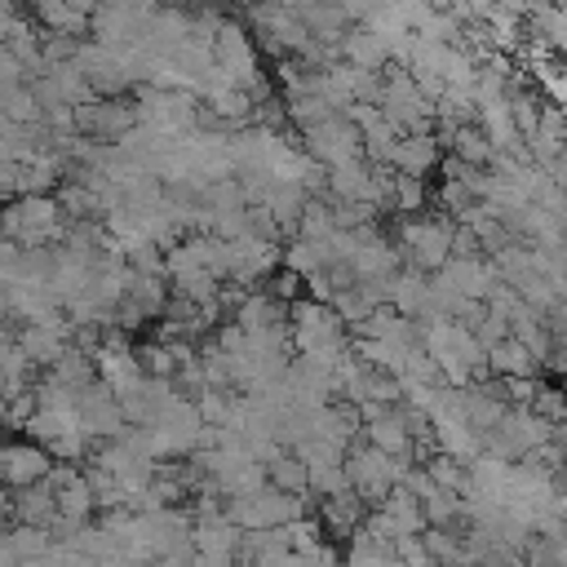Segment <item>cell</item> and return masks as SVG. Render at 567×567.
<instances>
[{
  "mask_svg": "<svg viewBox=\"0 0 567 567\" xmlns=\"http://www.w3.org/2000/svg\"><path fill=\"white\" fill-rule=\"evenodd\" d=\"M452 235H456L452 217H408L399 226V235H394V248H399L403 266L439 275L452 261Z\"/></svg>",
  "mask_w": 567,
  "mask_h": 567,
  "instance_id": "cell-2",
  "label": "cell"
},
{
  "mask_svg": "<svg viewBox=\"0 0 567 567\" xmlns=\"http://www.w3.org/2000/svg\"><path fill=\"white\" fill-rule=\"evenodd\" d=\"M310 492H279V487H261V492H248V496H226V518L244 532H266V527H288L297 518H310V505H306Z\"/></svg>",
  "mask_w": 567,
  "mask_h": 567,
  "instance_id": "cell-1",
  "label": "cell"
},
{
  "mask_svg": "<svg viewBox=\"0 0 567 567\" xmlns=\"http://www.w3.org/2000/svg\"><path fill=\"white\" fill-rule=\"evenodd\" d=\"M230 244V275L235 284H257V279H270V270L279 266V244L275 239H261V235H239V239H226Z\"/></svg>",
  "mask_w": 567,
  "mask_h": 567,
  "instance_id": "cell-8",
  "label": "cell"
},
{
  "mask_svg": "<svg viewBox=\"0 0 567 567\" xmlns=\"http://www.w3.org/2000/svg\"><path fill=\"white\" fill-rule=\"evenodd\" d=\"M509 111H514V124H518V133H523V137H532V133H536V124H540V115H545L540 97H536V93H527V89H514V93H509Z\"/></svg>",
  "mask_w": 567,
  "mask_h": 567,
  "instance_id": "cell-25",
  "label": "cell"
},
{
  "mask_svg": "<svg viewBox=\"0 0 567 567\" xmlns=\"http://www.w3.org/2000/svg\"><path fill=\"white\" fill-rule=\"evenodd\" d=\"M31 22H40V31H53V35H93V18L75 13L66 0H35Z\"/></svg>",
  "mask_w": 567,
  "mask_h": 567,
  "instance_id": "cell-14",
  "label": "cell"
},
{
  "mask_svg": "<svg viewBox=\"0 0 567 567\" xmlns=\"http://www.w3.org/2000/svg\"><path fill=\"white\" fill-rule=\"evenodd\" d=\"M53 470H58V456H53L49 447H40L35 439H27V443L13 439V443L4 447V456H0V474H4V487H9V492L44 483Z\"/></svg>",
  "mask_w": 567,
  "mask_h": 567,
  "instance_id": "cell-7",
  "label": "cell"
},
{
  "mask_svg": "<svg viewBox=\"0 0 567 567\" xmlns=\"http://www.w3.org/2000/svg\"><path fill=\"white\" fill-rule=\"evenodd\" d=\"M487 363H492V372L501 377V381H518V377H536V368H540V359L523 346V341H501L496 350H487Z\"/></svg>",
  "mask_w": 567,
  "mask_h": 567,
  "instance_id": "cell-16",
  "label": "cell"
},
{
  "mask_svg": "<svg viewBox=\"0 0 567 567\" xmlns=\"http://www.w3.org/2000/svg\"><path fill=\"white\" fill-rule=\"evenodd\" d=\"M408 465H412V461H394V456H385V452L372 447V443H354V447L346 452V478H350V487H354L372 509L403 483Z\"/></svg>",
  "mask_w": 567,
  "mask_h": 567,
  "instance_id": "cell-3",
  "label": "cell"
},
{
  "mask_svg": "<svg viewBox=\"0 0 567 567\" xmlns=\"http://www.w3.org/2000/svg\"><path fill=\"white\" fill-rule=\"evenodd\" d=\"M301 284H306V279H301L297 270H288V266H284L279 275H270V279H266V292H270V297H279V301H288V306H297V301H301V297H297V292H301Z\"/></svg>",
  "mask_w": 567,
  "mask_h": 567,
  "instance_id": "cell-29",
  "label": "cell"
},
{
  "mask_svg": "<svg viewBox=\"0 0 567 567\" xmlns=\"http://www.w3.org/2000/svg\"><path fill=\"white\" fill-rule=\"evenodd\" d=\"M394 208L399 213H421L425 208V177L394 173Z\"/></svg>",
  "mask_w": 567,
  "mask_h": 567,
  "instance_id": "cell-26",
  "label": "cell"
},
{
  "mask_svg": "<svg viewBox=\"0 0 567 567\" xmlns=\"http://www.w3.org/2000/svg\"><path fill=\"white\" fill-rule=\"evenodd\" d=\"M425 470H430V478H434L439 487H447V492H465V483H470V465L456 461V456H447V452H434V456L425 461Z\"/></svg>",
  "mask_w": 567,
  "mask_h": 567,
  "instance_id": "cell-24",
  "label": "cell"
},
{
  "mask_svg": "<svg viewBox=\"0 0 567 567\" xmlns=\"http://www.w3.org/2000/svg\"><path fill=\"white\" fill-rule=\"evenodd\" d=\"M439 204H443V213L461 217L470 204H478V195L470 190V182H461V177H443V186H439Z\"/></svg>",
  "mask_w": 567,
  "mask_h": 567,
  "instance_id": "cell-27",
  "label": "cell"
},
{
  "mask_svg": "<svg viewBox=\"0 0 567 567\" xmlns=\"http://www.w3.org/2000/svg\"><path fill=\"white\" fill-rule=\"evenodd\" d=\"M284 266L297 270L301 279L328 275V270L337 266V257H332V239H301V235H292L288 248H284Z\"/></svg>",
  "mask_w": 567,
  "mask_h": 567,
  "instance_id": "cell-12",
  "label": "cell"
},
{
  "mask_svg": "<svg viewBox=\"0 0 567 567\" xmlns=\"http://www.w3.org/2000/svg\"><path fill=\"white\" fill-rule=\"evenodd\" d=\"M66 4H71L75 13H84V18H93V13L102 9V0H66Z\"/></svg>",
  "mask_w": 567,
  "mask_h": 567,
  "instance_id": "cell-34",
  "label": "cell"
},
{
  "mask_svg": "<svg viewBox=\"0 0 567 567\" xmlns=\"http://www.w3.org/2000/svg\"><path fill=\"white\" fill-rule=\"evenodd\" d=\"M49 549H53V532H49V527L13 523V527L4 532V554L22 558V563H31V558H40V554H49Z\"/></svg>",
  "mask_w": 567,
  "mask_h": 567,
  "instance_id": "cell-21",
  "label": "cell"
},
{
  "mask_svg": "<svg viewBox=\"0 0 567 567\" xmlns=\"http://www.w3.org/2000/svg\"><path fill=\"white\" fill-rule=\"evenodd\" d=\"M439 159H443V142L434 133H403L394 146V173L425 177L439 168Z\"/></svg>",
  "mask_w": 567,
  "mask_h": 567,
  "instance_id": "cell-11",
  "label": "cell"
},
{
  "mask_svg": "<svg viewBox=\"0 0 567 567\" xmlns=\"http://www.w3.org/2000/svg\"><path fill=\"white\" fill-rule=\"evenodd\" d=\"M328 80L350 97V102H377L381 97V75L368 71V66H354V62H337L328 71Z\"/></svg>",
  "mask_w": 567,
  "mask_h": 567,
  "instance_id": "cell-17",
  "label": "cell"
},
{
  "mask_svg": "<svg viewBox=\"0 0 567 567\" xmlns=\"http://www.w3.org/2000/svg\"><path fill=\"white\" fill-rule=\"evenodd\" d=\"M394 554H399L408 567H439V563H434V554L425 549V536H421V532L399 536V540H394Z\"/></svg>",
  "mask_w": 567,
  "mask_h": 567,
  "instance_id": "cell-28",
  "label": "cell"
},
{
  "mask_svg": "<svg viewBox=\"0 0 567 567\" xmlns=\"http://www.w3.org/2000/svg\"><path fill=\"white\" fill-rule=\"evenodd\" d=\"M425 549L434 554L439 567H470V549H465V532L456 527H425Z\"/></svg>",
  "mask_w": 567,
  "mask_h": 567,
  "instance_id": "cell-19",
  "label": "cell"
},
{
  "mask_svg": "<svg viewBox=\"0 0 567 567\" xmlns=\"http://www.w3.org/2000/svg\"><path fill=\"white\" fill-rule=\"evenodd\" d=\"M377 106L394 120L399 133H434V102L416 89L408 66H390V75L381 80V97Z\"/></svg>",
  "mask_w": 567,
  "mask_h": 567,
  "instance_id": "cell-4",
  "label": "cell"
},
{
  "mask_svg": "<svg viewBox=\"0 0 567 567\" xmlns=\"http://www.w3.org/2000/svg\"><path fill=\"white\" fill-rule=\"evenodd\" d=\"M301 151L319 164V168H341V164H354L363 159V133L350 115H332L315 128L301 133Z\"/></svg>",
  "mask_w": 567,
  "mask_h": 567,
  "instance_id": "cell-5",
  "label": "cell"
},
{
  "mask_svg": "<svg viewBox=\"0 0 567 567\" xmlns=\"http://www.w3.org/2000/svg\"><path fill=\"white\" fill-rule=\"evenodd\" d=\"M474 337L483 341V350H496L501 341H509V319H496V315L487 310V319L474 328Z\"/></svg>",
  "mask_w": 567,
  "mask_h": 567,
  "instance_id": "cell-31",
  "label": "cell"
},
{
  "mask_svg": "<svg viewBox=\"0 0 567 567\" xmlns=\"http://www.w3.org/2000/svg\"><path fill=\"white\" fill-rule=\"evenodd\" d=\"M80 425H84V434L89 439H97V443H111V439H120L124 430H128V416H124V408H120V394L97 377L89 390H84V399H80Z\"/></svg>",
  "mask_w": 567,
  "mask_h": 567,
  "instance_id": "cell-6",
  "label": "cell"
},
{
  "mask_svg": "<svg viewBox=\"0 0 567 567\" xmlns=\"http://www.w3.org/2000/svg\"><path fill=\"white\" fill-rule=\"evenodd\" d=\"M288 536H292V554L323 545V532H319V523H315V518H297V523H288Z\"/></svg>",
  "mask_w": 567,
  "mask_h": 567,
  "instance_id": "cell-30",
  "label": "cell"
},
{
  "mask_svg": "<svg viewBox=\"0 0 567 567\" xmlns=\"http://www.w3.org/2000/svg\"><path fill=\"white\" fill-rule=\"evenodd\" d=\"M368 501L354 492V487H346V492H337V496H328L323 505H319V514H323V523L337 532V536H354L359 527H363V518H368Z\"/></svg>",
  "mask_w": 567,
  "mask_h": 567,
  "instance_id": "cell-13",
  "label": "cell"
},
{
  "mask_svg": "<svg viewBox=\"0 0 567 567\" xmlns=\"http://www.w3.org/2000/svg\"><path fill=\"white\" fill-rule=\"evenodd\" d=\"M341 62L381 71V66H390V44H385L377 31H368V27H350L346 40H341Z\"/></svg>",
  "mask_w": 567,
  "mask_h": 567,
  "instance_id": "cell-15",
  "label": "cell"
},
{
  "mask_svg": "<svg viewBox=\"0 0 567 567\" xmlns=\"http://www.w3.org/2000/svg\"><path fill=\"white\" fill-rule=\"evenodd\" d=\"M545 168H549V177H554V182H558V186L567 190V151H563V155H558L554 164H545Z\"/></svg>",
  "mask_w": 567,
  "mask_h": 567,
  "instance_id": "cell-33",
  "label": "cell"
},
{
  "mask_svg": "<svg viewBox=\"0 0 567 567\" xmlns=\"http://www.w3.org/2000/svg\"><path fill=\"white\" fill-rule=\"evenodd\" d=\"M447 146H452V155H456V159H465V164H478V168H492V159H496V146H492V137H487L478 124H465V128H456Z\"/></svg>",
  "mask_w": 567,
  "mask_h": 567,
  "instance_id": "cell-20",
  "label": "cell"
},
{
  "mask_svg": "<svg viewBox=\"0 0 567 567\" xmlns=\"http://www.w3.org/2000/svg\"><path fill=\"white\" fill-rule=\"evenodd\" d=\"M381 509L390 514V523L399 527V536H412V532H425L430 527V518H425V505H421V496H412L403 483L381 501Z\"/></svg>",
  "mask_w": 567,
  "mask_h": 567,
  "instance_id": "cell-18",
  "label": "cell"
},
{
  "mask_svg": "<svg viewBox=\"0 0 567 567\" xmlns=\"http://www.w3.org/2000/svg\"><path fill=\"white\" fill-rule=\"evenodd\" d=\"M328 199H341V204H372V208H377V164L354 159V164L328 168Z\"/></svg>",
  "mask_w": 567,
  "mask_h": 567,
  "instance_id": "cell-10",
  "label": "cell"
},
{
  "mask_svg": "<svg viewBox=\"0 0 567 567\" xmlns=\"http://www.w3.org/2000/svg\"><path fill=\"white\" fill-rule=\"evenodd\" d=\"M266 470H270V487H279V492H310V470L297 452H279Z\"/></svg>",
  "mask_w": 567,
  "mask_h": 567,
  "instance_id": "cell-22",
  "label": "cell"
},
{
  "mask_svg": "<svg viewBox=\"0 0 567 567\" xmlns=\"http://www.w3.org/2000/svg\"><path fill=\"white\" fill-rule=\"evenodd\" d=\"M297 567H341V563H337V549L323 540V545H315V549H301V554H297Z\"/></svg>",
  "mask_w": 567,
  "mask_h": 567,
  "instance_id": "cell-32",
  "label": "cell"
},
{
  "mask_svg": "<svg viewBox=\"0 0 567 567\" xmlns=\"http://www.w3.org/2000/svg\"><path fill=\"white\" fill-rule=\"evenodd\" d=\"M554 447H558V452H563V461H567V421H558V425H554Z\"/></svg>",
  "mask_w": 567,
  "mask_h": 567,
  "instance_id": "cell-35",
  "label": "cell"
},
{
  "mask_svg": "<svg viewBox=\"0 0 567 567\" xmlns=\"http://www.w3.org/2000/svg\"><path fill=\"white\" fill-rule=\"evenodd\" d=\"M4 514H9V527L13 523H27V527H53L58 518V492L53 483H35V487H18L4 496Z\"/></svg>",
  "mask_w": 567,
  "mask_h": 567,
  "instance_id": "cell-9",
  "label": "cell"
},
{
  "mask_svg": "<svg viewBox=\"0 0 567 567\" xmlns=\"http://www.w3.org/2000/svg\"><path fill=\"white\" fill-rule=\"evenodd\" d=\"M536 35L545 40L549 53L567 58V4H549L536 13Z\"/></svg>",
  "mask_w": 567,
  "mask_h": 567,
  "instance_id": "cell-23",
  "label": "cell"
}]
</instances>
